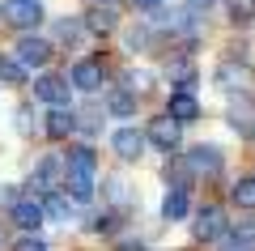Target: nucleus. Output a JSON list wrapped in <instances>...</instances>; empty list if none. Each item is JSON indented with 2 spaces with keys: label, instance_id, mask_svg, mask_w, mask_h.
<instances>
[{
  "label": "nucleus",
  "instance_id": "obj_1",
  "mask_svg": "<svg viewBox=\"0 0 255 251\" xmlns=\"http://www.w3.org/2000/svg\"><path fill=\"white\" fill-rule=\"evenodd\" d=\"M217 90H226L230 98H243V94H255V77H251V68L247 64H238V60H226V64H217Z\"/></svg>",
  "mask_w": 255,
  "mask_h": 251
},
{
  "label": "nucleus",
  "instance_id": "obj_2",
  "mask_svg": "<svg viewBox=\"0 0 255 251\" xmlns=\"http://www.w3.org/2000/svg\"><path fill=\"white\" fill-rule=\"evenodd\" d=\"M145 141L153 145V149H162V153H174L179 141H183V124L174 115H153L149 128H145Z\"/></svg>",
  "mask_w": 255,
  "mask_h": 251
},
{
  "label": "nucleus",
  "instance_id": "obj_3",
  "mask_svg": "<svg viewBox=\"0 0 255 251\" xmlns=\"http://www.w3.org/2000/svg\"><path fill=\"white\" fill-rule=\"evenodd\" d=\"M51 55H55V43L38 38L34 30H26V34L17 38V64H26V68H47Z\"/></svg>",
  "mask_w": 255,
  "mask_h": 251
},
{
  "label": "nucleus",
  "instance_id": "obj_4",
  "mask_svg": "<svg viewBox=\"0 0 255 251\" xmlns=\"http://www.w3.org/2000/svg\"><path fill=\"white\" fill-rule=\"evenodd\" d=\"M60 183H64V192L73 200H94V192H98V171H85V166H68L64 162V175H60Z\"/></svg>",
  "mask_w": 255,
  "mask_h": 251
},
{
  "label": "nucleus",
  "instance_id": "obj_5",
  "mask_svg": "<svg viewBox=\"0 0 255 251\" xmlns=\"http://www.w3.org/2000/svg\"><path fill=\"white\" fill-rule=\"evenodd\" d=\"M34 98L47 102V107H68L73 102V81L60 77V72H47V77L34 81Z\"/></svg>",
  "mask_w": 255,
  "mask_h": 251
},
{
  "label": "nucleus",
  "instance_id": "obj_6",
  "mask_svg": "<svg viewBox=\"0 0 255 251\" xmlns=\"http://www.w3.org/2000/svg\"><path fill=\"white\" fill-rule=\"evenodd\" d=\"M0 17L26 34V30H38V26H43V4H38V0H13V4L0 9Z\"/></svg>",
  "mask_w": 255,
  "mask_h": 251
},
{
  "label": "nucleus",
  "instance_id": "obj_7",
  "mask_svg": "<svg viewBox=\"0 0 255 251\" xmlns=\"http://www.w3.org/2000/svg\"><path fill=\"white\" fill-rule=\"evenodd\" d=\"M226 213H221L217 205H204L200 213L191 217V234H196V243H213V239H221L226 234Z\"/></svg>",
  "mask_w": 255,
  "mask_h": 251
},
{
  "label": "nucleus",
  "instance_id": "obj_8",
  "mask_svg": "<svg viewBox=\"0 0 255 251\" xmlns=\"http://www.w3.org/2000/svg\"><path fill=\"white\" fill-rule=\"evenodd\" d=\"M187 166H191V175H204V179H213V175H221L226 158H221L217 145H196V149L187 153Z\"/></svg>",
  "mask_w": 255,
  "mask_h": 251
},
{
  "label": "nucleus",
  "instance_id": "obj_9",
  "mask_svg": "<svg viewBox=\"0 0 255 251\" xmlns=\"http://www.w3.org/2000/svg\"><path fill=\"white\" fill-rule=\"evenodd\" d=\"M230 128H234L243 141H255V94L234 98V107H230Z\"/></svg>",
  "mask_w": 255,
  "mask_h": 251
},
{
  "label": "nucleus",
  "instance_id": "obj_10",
  "mask_svg": "<svg viewBox=\"0 0 255 251\" xmlns=\"http://www.w3.org/2000/svg\"><path fill=\"white\" fill-rule=\"evenodd\" d=\"M145 132H140V128H119L115 136H111V149L119 153V158L124 162H136V158H145Z\"/></svg>",
  "mask_w": 255,
  "mask_h": 251
},
{
  "label": "nucleus",
  "instance_id": "obj_11",
  "mask_svg": "<svg viewBox=\"0 0 255 251\" xmlns=\"http://www.w3.org/2000/svg\"><path fill=\"white\" fill-rule=\"evenodd\" d=\"M102 72H107V68H102V60H94V55H90V60H77V64H73L68 81H73V90H85V94H94V90L102 85Z\"/></svg>",
  "mask_w": 255,
  "mask_h": 251
},
{
  "label": "nucleus",
  "instance_id": "obj_12",
  "mask_svg": "<svg viewBox=\"0 0 255 251\" xmlns=\"http://www.w3.org/2000/svg\"><path fill=\"white\" fill-rule=\"evenodd\" d=\"M47 136L51 141H68V136L77 132V111H68V107H51L47 111Z\"/></svg>",
  "mask_w": 255,
  "mask_h": 251
},
{
  "label": "nucleus",
  "instance_id": "obj_13",
  "mask_svg": "<svg viewBox=\"0 0 255 251\" xmlns=\"http://www.w3.org/2000/svg\"><path fill=\"white\" fill-rule=\"evenodd\" d=\"M9 217L21 226V230H38V226L47 222V213H43V200H13Z\"/></svg>",
  "mask_w": 255,
  "mask_h": 251
},
{
  "label": "nucleus",
  "instance_id": "obj_14",
  "mask_svg": "<svg viewBox=\"0 0 255 251\" xmlns=\"http://www.w3.org/2000/svg\"><path fill=\"white\" fill-rule=\"evenodd\" d=\"M60 175H64V162L51 153V158H43V162L34 166V175H30V188H38V192H51L55 183H60Z\"/></svg>",
  "mask_w": 255,
  "mask_h": 251
},
{
  "label": "nucleus",
  "instance_id": "obj_15",
  "mask_svg": "<svg viewBox=\"0 0 255 251\" xmlns=\"http://www.w3.org/2000/svg\"><path fill=\"white\" fill-rule=\"evenodd\" d=\"M166 81H170L174 90H191V85H196V64H191L187 55L166 60Z\"/></svg>",
  "mask_w": 255,
  "mask_h": 251
},
{
  "label": "nucleus",
  "instance_id": "obj_16",
  "mask_svg": "<svg viewBox=\"0 0 255 251\" xmlns=\"http://www.w3.org/2000/svg\"><path fill=\"white\" fill-rule=\"evenodd\" d=\"M43 213H47V222H73V196L51 188L43 196Z\"/></svg>",
  "mask_w": 255,
  "mask_h": 251
},
{
  "label": "nucleus",
  "instance_id": "obj_17",
  "mask_svg": "<svg viewBox=\"0 0 255 251\" xmlns=\"http://www.w3.org/2000/svg\"><path fill=\"white\" fill-rule=\"evenodd\" d=\"M191 213V200H187V188H170L162 200V217L166 222H183V217Z\"/></svg>",
  "mask_w": 255,
  "mask_h": 251
},
{
  "label": "nucleus",
  "instance_id": "obj_18",
  "mask_svg": "<svg viewBox=\"0 0 255 251\" xmlns=\"http://www.w3.org/2000/svg\"><path fill=\"white\" fill-rule=\"evenodd\" d=\"M115 4H94L90 13H85V30H90V34H111V30H115Z\"/></svg>",
  "mask_w": 255,
  "mask_h": 251
},
{
  "label": "nucleus",
  "instance_id": "obj_19",
  "mask_svg": "<svg viewBox=\"0 0 255 251\" xmlns=\"http://www.w3.org/2000/svg\"><path fill=\"white\" fill-rule=\"evenodd\" d=\"M166 115H174L179 119V124H191V119L200 115V102H196V94H187V90H179L170 98V111H166Z\"/></svg>",
  "mask_w": 255,
  "mask_h": 251
},
{
  "label": "nucleus",
  "instance_id": "obj_20",
  "mask_svg": "<svg viewBox=\"0 0 255 251\" xmlns=\"http://www.w3.org/2000/svg\"><path fill=\"white\" fill-rule=\"evenodd\" d=\"M230 200H234L243 213H255V175H247V179H238L234 188H230Z\"/></svg>",
  "mask_w": 255,
  "mask_h": 251
},
{
  "label": "nucleus",
  "instance_id": "obj_21",
  "mask_svg": "<svg viewBox=\"0 0 255 251\" xmlns=\"http://www.w3.org/2000/svg\"><path fill=\"white\" fill-rule=\"evenodd\" d=\"M107 111H111V115H119V119L136 115V94H128V90H111V94H107Z\"/></svg>",
  "mask_w": 255,
  "mask_h": 251
},
{
  "label": "nucleus",
  "instance_id": "obj_22",
  "mask_svg": "<svg viewBox=\"0 0 255 251\" xmlns=\"http://www.w3.org/2000/svg\"><path fill=\"white\" fill-rule=\"evenodd\" d=\"M0 85H26V64H17V55H0Z\"/></svg>",
  "mask_w": 255,
  "mask_h": 251
},
{
  "label": "nucleus",
  "instance_id": "obj_23",
  "mask_svg": "<svg viewBox=\"0 0 255 251\" xmlns=\"http://www.w3.org/2000/svg\"><path fill=\"white\" fill-rule=\"evenodd\" d=\"M124 90L136 94V98H145V94L153 90V77H149L145 68H128V72H124Z\"/></svg>",
  "mask_w": 255,
  "mask_h": 251
},
{
  "label": "nucleus",
  "instance_id": "obj_24",
  "mask_svg": "<svg viewBox=\"0 0 255 251\" xmlns=\"http://www.w3.org/2000/svg\"><path fill=\"white\" fill-rule=\"evenodd\" d=\"M187 179H191L187 158H170V153H166V183H170V188H187Z\"/></svg>",
  "mask_w": 255,
  "mask_h": 251
},
{
  "label": "nucleus",
  "instance_id": "obj_25",
  "mask_svg": "<svg viewBox=\"0 0 255 251\" xmlns=\"http://www.w3.org/2000/svg\"><path fill=\"white\" fill-rule=\"evenodd\" d=\"M68 166H85V171H98V153L90 149V145H68Z\"/></svg>",
  "mask_w": 255,
  "mask_h": 251
},
{
  "label": "nucleus",
  "instance_id": "obj_26",
  "mask_svg": "<svg viewBox=\"0 0 255 251\" xmlns=\"http://www.w3.org/2000/svg\"><path fill=\"white\" fill-rule=\"evenodd\" d=\"M81 34H85V21H77V17L55 21V38H60V43H81Z\"/></svg>",
  "mask_w": 255,
  "mask_h": 251
},
{
  "label": "nucleus",
  "instance_id": "obj_27",
  "mask_svg": "<svg viewBox=\"0 0 255 251\" xmlns=\"http://www.w3.org/2000/svg\"><path fill=\"white\" fill-rule=\"evenodd\" d=\"M226 13L234 26H247V21H255V0H226Z\"/></svg>",
  "mask_w": 255,
  "mask_h": 251
},
{
  "label": "nucleus",
  "instance_id": "obj_28",
  "mask_svg": "<svg viewBox=\"0 0 255 251\" xmlns=\"http://www.w3.org/2000/svg\"><path fill=\"white\" fill-rule=\"evenodd\" d=\"M107 196H111V200H115V205H119V209H132V205H136V192L128 188V183H124V179H107Z\"/></svg>",
  "mask_w": 255,
  "mask_h": 251
},
{
  "label": "nucleus",
  "instance_id": "obj_29",
  "mask_svg": "<svg viewBox=\"0 0 255 251\" xmlns=\"http://www.w3.org/2000/svg\"><path fill=\"white\" fill-rule=\"evenodd\" d=\"M230 230H234V239H238V243H247V247L255 251V217H238Z\"/></svg>",
  "mask_w": 255,
  "mask_h": 251
},
{
  "label": "nucleus",
  "instance_id": "obj_30",
  "mask_svg": "<svg viewBox=\"0 0 255 251\" xmlns=\"http://www.w3.org/2000/svg\"><path fill=\"white\" fill-rule=\"evenodd\" d=\"M124 47H128L132 55H136V51H149V30H145V26H140V30H128V34H124Z\"/></svg>",
  "mask_w": 255,
  "mask_h": 251
},
{
  "label": "nucleus",
  "instance_id": "obj_31",
  "mask_svg": "<svg viewBox=\"0 0 255 251\" xmlns=\"http://www.w3.org/2000/svg\"><path fill=\"white\" fill-rule=\"evenodd\" d=\"M13 251H47V243L38 239L34 230H26V239H17V247H13Z\"/></svg>",
  "mask_w": 255,
  "mask_h": 251
},
{
  "label": "nucleus",
  "instance_id": "obj_32",
  "mask_svg": "<svg viewBox=\"0 0 255 251\" xmlns=\"http://www.w3.org/2000/svg\"><path fill=\"white\" fill-rule=\"evenodd\" d=\"M77 128H81V132H98V128H102L98 111H81V115H77Z\"/></svg>",
  "mask_w": 255,
  "mask_h": 251
},
{
  "label": "nucleus",
  "instance_id": "obj_33",
  "mask_svg": "<svg viewBox=\"0 0 255 251\" xmlns=\"http://www.w3.org/2000/svg\"><path fill=\"white\" fill-rule=\"evenodd\" d=\"M13 128H17L21 136H30V132H34V119H30V107H21V111H17V119H13Z\"/></svg>",
  "mask_w": 255,
  "mask_h": 251
},
{
  "label": "nucleus",
  "instance_id": "obj_34",
  "mask_svg": "<svg viewBox=\"0 0 255 251\" xmlns=\"http://www.w3.org/2000/svg\"><path fill=\"white\" fill-rule=\"evenodd\" d=\"M119 251H145V243L140 239H119Z\"/></svg>",
  "mask_w": 255,
  "mask_h": 251
},
{
  "label": "nucleus",
  "instance_id": "obj_35",
  "mask_svg": "<svg viewBox=\"0 0 255 251\" xmlns=\"http://www.w3.org/2000/svg\"><path fill=\"white\" fill-rule=\"evenodd\" d=\"M187 9H209V4H217V0H183Z\"/></svg>",
  "mask_w": 255,
  "mask_h": 251
},
{
  "label": "nucleus",
  "instance_id": "obj_36",
  "mask_svg": "<svg viewBox=\"0 0 255 251\" xmlns=\"http://www.w3.org/2000/svg\"><path fill=\"white\" fill-rule=\"evenodd\" d=\"M221 251H251V247H247V243H238V239H230V243H226Z\"/></svg>",
  "mask_w": 255,
  "mask_h": 251
},
{
  "label": "nucleus",
  "instance_id": "obj_37",
  "mask_svg": "<svg viewBox=\"0 0 255 251\" xmlns=\"http://www.w3.org/2000/svg\"><path fill=\"white\" fill-rule=\"evenodd\" d=\"M94 4H119V0H94Z\"/></svg>",
  "mask_w": 255,
  "mask_h": 251
},
{
  "label": "nucleus",
  "instance_id": "obj_38",
  "mask_svg": "<svg viewBox=\"0 0 255 251\" xmlns=\"http://www.w3.org/2000/svg\"><path fill=\"white\" fill-rule=\"evenodd\" d=\"M136 4H145V9H149V4H157V0H136Z\"/></svg>",
  "mask_w": 255,
  "mask_h": 251
}]
</instances>
